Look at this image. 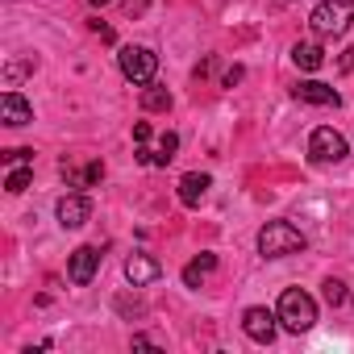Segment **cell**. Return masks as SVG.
<instances>
[{"label":"cell","mask_w":354,"mask_h":354,"mask_svg":"<svg viewBox=\"0 0 354 354\" xmlns=\"http://www.w3.org/2000/svg\"><path fill=\"white\" fill-rule=\"evenodd\" d=\"M304 246H308V238L292 221H267L259 230V254L263 259H288V254H300Z\"/></svg>","instance_id":"obj_1"},{"label":"cell","mask_w":354,"mask_h":354,"mask_svg":"<svg viewBox=\"0 0 354 354\" xmlns=\"http://www.w3.org/2000/svg\"><path fill=\"white\" fill-rule=\"evenodd\" d=\"M279 325L288 329V333H308L313 325H317V300L308 296V292H300V288H288L283 296H279Z\"/></svg>","instance_id":"obj_2"},{"label":"cell","mask_w":354,"mask_h":354,"mask_svg":"<svg viewBox=\"0 0 354 354\" xmlns=\"http://www.w3.org/2000/svg\"><path fill=\"white\" fill-rule=\"evenodd\" d=\"M354 21V5L350 0H321V5L308 13V30L317 38H342Z\"/></svg>","instance_id":"obj_3"},{"label":"cell","mask_w":354,"mask_h":354,"mask_svg":"<svg viewBox=\"0 0 354 354\" xmlns=\"http://www.w3.org/2000/svg\"><path fill=\"white\" fill-rule=\"evenodd\" d=\"M117 67H121V75H125L129 84L146 88V84H154L158 55H154L150 46H121V55H117Z\"/></svg>","instance_id":"obj_4"},{"label":"cell","mask_w":354,"mask_h":354,"mask_svg":"<svg viewBox=\"0 0 354 354\" xmlns=\"http://www.w3.org/2000/svg\"><path fill=\"white\" fill-rule=\"evenodd\" d=\"M346 138L333 129V125H321V129H313V138H308V158L313 162H342L346 158Z\"/></svg>","instance_id":"obj_5"},{"label":"cell","mask_w":354,"mask_h":354,"mask_svg":"<svg viewBox=\"0 0 354 354\" xmlns=\"http://www.w3.org/2000/svg\"><path fill=\"white\" fill-rule=\"evenodd\" d=\"M100 246H80V250H71V259H67V279L71 283H92L96 279V271H100Z\"/></svg>","instance_id":"obj_6"},{"label":"cell","mask_w":354,"mask_h":354,"mask_svg":"<svg viewBox=\"0 0 354 354\" xmlns=\"http://www.w3.org/2000/svg\"><path fill=\"white\" fill-rule=\"evenodd\" d=\"M275 321H279V313H267V308H246L242 313V329L259 346H271L275 342Z\"/></svg>","instance_id":"obj_7"},{"label":"cell","mask_w":354,"mask_h":354,"mask_svg":"<svg viewBox=\"0 0 354 354\" xmlns=\"http://www.w3.org/2000/svg\"><path fill=\"white\" fill-rule=\"evenodd\" d=\"M292 96H296L300 104H317V109H337V104H342L337 88H329V84H321V80H300V84L292 88Z\"/></svg>","instance_id":"obj_8"},{"label":"cell","mask_w":354,"mask_h":354,"mask_svg":"<svg viewBox=\"0 0 354 354\" xmlns=\"http://www.w3.org/2000/svg\"><path fill=\"white\" fill-rule=\"evenodd\" d=\"M59 225L63 230H80V225H88V217H92V201L84 196V192H71V196H63L59 201Z\"/></svg>","instance_id":"obj_9"},{"label":"cell","mask_w":354,"mask_h":354,"mask_svg":"<svg viewBox=\"0 0 354 354\" xmlns=\"http://www.w3.org/2000/svg\"><path fill=\"white\" fill-rule=\"evenodd\" d=\"M0 121L13 125V129H21V125L34 121V109H30V100H26L17 88H9L5 96H0Z\"/></svg>","instance_id":"obj_10"},{"label":"cell","mask_w":354,"mask_h":354,"mask_svg":"<svg viewBox=\"0 0 354 354\" xmlns=\"http://www.w3.org/2000/svg\"><path fill=\"white\" fill-rule=\"evenodd\" d=\"M162 275V267L150 259V254H129L125 259V279L133 283V288H146V283H154Z\"/></svg>","instance_id":"obj_11"},{"label":"cell","mask_w":354,"mask_h":354,"mask_svg":"<svg viewBox=\"0 0 354 354\" xmlns=\"http://www.w3.org/2000/svg\"><path fill=\"white\" fill-rule=\"evenodd\" d=\"M63 180H67V188H96V184L104 180V162H100V158H92L88 167L63 162Z\"/></svg>","instance_id":"obj_12"},{"label":"cell","mask_w":354,"mask_h":354,"mask_svg":"<svg viewBox=\"0 0 354 354\" xmlns=\"http://www.w3.org/2000/svg\"><path fill=\"white\" fill-rule=\"evenodd\" d=\"M209 188H213V180H209L205 171H188L184 180H180V201H184L188 209H196V205L209 196Z\"/></svg>","instance_id":"obj_13"},{"label":"cell","mask_w":354,"mask_h":354,"mask_svg":"<svg viewBox=\"0 0 354 354\" xmlns=\"http://www.w3.org/2000/svg\"><path fill=\"white\" fill-rule=\"evenodd\" d=\"M292 63H296L300 71H317V67H325V50H321L317 42H296V46H292Z\"/></svg>","instance_id":"obj_14"},{"label":"cell","mask_w":354,"mask_h":354,"mask_svg":"<svg viewBox=\"0 0 354 354\" xmlns=\"http://www.w3.org/2000/svg\"><path fill=\"white\" fill-rule=\"evenodd\" d=\"M213 271H217V254H201V259H192V263L184 267V283H188V288H201L205 275H213Z\"/></svg>","instance_id":"obj_15"},{"label":"cell","mask_w":354,"mask_h":354,"mask_svg":"<svg viewBox=\"0 0 354 354\" xmlns=\"http://www.w3.org/2000/svg\"><path fill=\"white\" fill-rule=\"evenodd\" d=\"M34 55H17V59H9V67H5V88H17L26 75H34Z\"/></svg>","instance_id":"obj_16"},{"label":"cell","mask_w":354,"mask_h":354,"mask_svg":"<svg viewBox=\"0 0 354 354\" xmlns=\"http://www.w3.org/2000/svg\"><path fill=\"white\" fill-rule=\"evenodd\" d=\"M142 109H146V113H167V109H171V92L158 88V84H146V88H142Z\"/></svg>","instance_id":"obj_17"},{"label":"cell","mask_w":354,"mask_h":354,"mask_svg":"<svg viewBox=\"0 0 354 354\" xmlns=\"http://www.w3.org/2000/svg\"><path fill=\"white\" fill-rule=\"evenodd\" d=\"M30 184H34V167H30V162L13 167V171H9V180H5V188H9L13 196H21V192H26Z\"/></svg>","instance_id":"obj_18"},{"label":"cell","mask_w":354,"mask_h":354,"mask_svg":"<svg viewBox=\"0 0 354 354\" xmlns=\"http://www.w3.org/2000/svg\"><path fill=\"white\" fill-rule=\"evenodd\" d=\"M321 296H325V304H333V308H337V304H346V296H350V292H346V283H342V279H325V283H321Z\"/></svg>","instance_id":"obj_19"},{"label":"cell","mask_w":354,"mask_h":354,"mask_svg":"<svg viewBox=\"0 0 354 354\" xmlns=\"http://www.w3.org/2000/svg\"><path fill=\"white\" fill-rule=\"evenodd\" d=\"M0 158H5L9 167H21V162H34V150H5Z\"/></svg>","instance_id":"obj_20"},{"label":"cell","mask_w":354,"mask_h":354,"mask_svg":"<svg viewBox=\"0 0 354 354\" xmlns=\"http://www.w3.org/2000/svg\"><path fill=\"white\" fill-rule=\"evenodd\" d=\"M133 142H138V146H146V142H150V125H146V121H138V125H133Z\"/></svg>","instance_id":"obj_21"},{"label":"cell","mask_w":354,"mask_h":354,"mask_svg":"<svg viewBox=\"0 0 354 354\" xmlns=\"http://www.w3.org/2000/svg\"><path fill=\"white\" fill-rule=\"evenodd\" d=\"M92 30H96V34H100V38H104V42H117V34H113V30H109V26H100V21H92Z\"/></svg>","instance_id":"obj_22"},{"label":"cell","mask_w":354,"mask_h":354,"mask_svg":"<svg viewBox=\"0 0 354 354\" xmlns=\"http://www.w3.org/2000/svg\"><path fill=\"white\" fill-rule=\"evenodd\" d=\"M117 308H121V313H142V304H138V300H125V296L117 300Z\"/></svg>","instance_id":"obj_23"},{"label":"cell","mask_w":354,"mask_h":354,"mask_svg":"<svg viewBox=\"0 0 354 354\" xmlns=\"http://www.w3.org/2000/svg\"><path fill=\"white\" fill-rule=\"evenodd\" d=\"M125 13H129V17H138V13H146V0H129V5H125Z\"/></svg>","instance_id":"obj_24"},{"label":"cell","mask_w":354,"mask_h":354,"mask_svg":"<svg viewBox=\"0 0 354 354\" xmlns=\"http://www.w3.org/2000/svg\"><path fill=\"white\" fill-rule=\"evenodd\" d=\"M238 80H242V67H230V71H225V88H234Z\"/></svg>","instance_id":"obj_25"},{"label":"cell","mask_w":354,"mask_h":354,"mask_svg":"<svg viewBox=\"0 0 354 354\" xmlns=\"http://www.w3.org/2000/svg\"><path fill=\"white\" fill-rule=\"evenodd\" d=\"M337 67H342V71H350V67H354V46H350V50L342 55V63H337Z\"/></svg>","instance_id":"obj_26"},{"label":"cell","mask_w":354,"mask_h":354,"mask_svg":"<svg viewBox=\"0 0 354 354\" xmlns=\"http://www.w3.org/2000/svg\"><path fill=\"white\" fill-rule=\"evenodd\" d=\"M92 5H96V9H100V5H109V0H92Z\"/></svg>","instance_id":"obj_27"}]
</instances>
